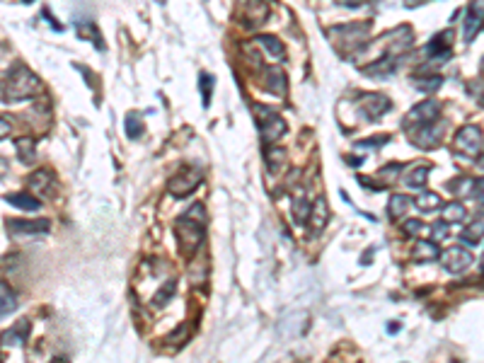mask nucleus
I'll return each instance as SVG.
<instances>
[{
	"instance_id": "obj_5",
	"label": "nucleus",
	"mask_w": 484,
	"mask_h": 363,
	"mask_svg": "<svg viewBox=\"0 0 484 363\" xmlns=\"http://www.w3.org/2000/svg\"><path fill=\"white\" fill-rule=\"evenodd\" d=\"M257 112H259V116H262V143L264 145L277 143V140L286 133L284 119H281V116L269 107H257Z\"/></svg>"
},
{
	"instance_id": "obj_44",
	"label": "nucleus",
	"mask_w": 484,
	"mask_h": 363,
	"mask_svg": "<svg viewBox=\"0 0 484 363\" xmlns=\"http://www.w3.org/2000/svg\"><path fill=\"white\" fill-rule=\"evenodd\" d=\"M480 66H482V71H484V58H482V63H480Z\"/></svg>"
},
{
	"instance_id": "obj_37",
	"label": "nucleus",
	"mask_w": 484,
	"mask_h": 363,
	"mask_svg": "<svg viewBox=\"0 0 484 363\" xmlns=\"http://www.w3.org/2000/svg\"><path fill=\"white\" fill-rule=\"evenodd\" d=\"M404 232H407V235H421V232L426 230H424V223H419V220H407V223H404Z\"/></svg>"
},
{
	"instance_id": "obj_27",
	"label": "nucleus",
	"mask_w": 484,
	"mask_h": 363,
	"mask_svg": "<svg viewBox=\"0 0 484 363\" xmlns=\"http://www.w3.org/2000/svg\"><path fill=\"white\" fill-rule=\"evenodd\" d=\"M416 206H419V211H433V208H438L441 206V196L438 194H431V192H424V194H419V199H416Z\"/></svg>"
},
{
	"instance_id": "obj_26",
	"label": "nucleus",
	"mask_w": 484,
	"mask_h": 363,
	"mask_svg": "<svg viewBox=\"0 0 484 363\" xmlns=\"http://www.w3.org/2000/svg\"><path fill=\"white\" fill-rule=\"evenodd\" d=\"M124 126H126V136L128 138H138L140 133H143V124H140V116L136 112H128L126 114Z\"/></svg>"
},
{
	"instance_id": "obj_31",
	"label": "nucleus",
	"mask_w": 484,
	"mask_h": 363,
	"mask_svg": "<svg viewBox=\"0 0 484 363\" xmlns=\"http://www.w3.org/2000/svg\"><path fill=\"white\" fill-rule=\"evenodd\" d=\"M441 83H443V80H441L438 76H431V78H414V85H416V88H419L421 92L436 90V88H441Z\"/></svg>"
},
{
	"instance_id": "obj_30",
	"label": "nucleus",
	"mask_w": 484,
	"mask_h": 363,
	"mask_svg": "<svg viewBox=\"0 0 484 363\" xmlns=\"http://www.w3.org/2000/svg\"><path fill=\"white\" fill-rule=\"evenodd\" d=\"M199 83H201V97H204V107L211 104V88H213V76L211 73H201L199 76Z\"/></svg>"
},
{
	"instance_id": "obj_34",
	"label": "nucleus",
	"mask_w": 484,
	"mask_h": 363,
	"mask_svg": "<svg viewBox=\"0 0 484 363\" xmlns=\"http://www.w3.org/2000/svg\"><path fill=\"white\" fill-rule=\"evenodd\" d=\"M468 187H473V180L463 177V180H458V182H453V184H450V192H455L458 196H465V194H470V189H468Z\"/></svg>"
},
{
	"instance_id": "obj_19",
	"label": "nucleus",
	"mask_w": 484,
	"mask_h": 363,
	"mask_svg": "<svg viewBox=\"0 0 484 363\" xmlns=\"http://www.w3.org/2000/svg\"><path fill=\"white\" fill-rule=\"evenodd\" d=\"M284 158H286V153H284V148H279V145H267V150H264V160H267V168L272 170V172H277L281 165H284Z\"/></svg>"
},
{
	"instance_id": "obj_32",
	"label": "nucleus",
	"mask_w": 484,
	"mask_h": 363,
	"mask_svg": "<svg viewBox=\"0 0 484 363\" xmlns=\"http://www.w3.org/2000/svg\"><path fill=\"white\" fill-rule=\"evenodd\" d=\"M78 32H81V36H85V39H93L95 41V46L97 48H102V36H100V32H97V29L93 27V24H88V27H85V24H78Z\"/></svg>"
},
{
	"instance_id": "obj_29",
	"label": "nucleus",
	"mask_w": 484,
	"mask_h": 363,
	"mask_svg": "<svg viewBox=\"0 0 484 363\" xmlns=\"http://www.w3.org/2000/svg\"><path fill=\"white\" fill-rule=\"evenodd\" d=\"M293 213H296V220H300V223H305V220L310 218V208L312 206H308V201L303 199V196H296V199H293Z\"/></svg>"
},
{
	"instance_id": "obj_42",
	"label": "nucleus",
	"mask_w": 484,
	"mask_h": 363,
	"mask_svg": "<svg viewBox=\"0 0 484 363\" xmlns=\"http://www.w3.org/2000/svg\"><path fill=\"white\" fill-rule=\"evenodd\" d=\"M10 172V163L5 158H0V177H5Z\"/></svg>"
},
{
	"instance_id": "obj_13",
	"label": "nucleus",
	"mask_w": 484,
	"mask_h": 363,
	"mask_svg": "<svg viewBox=\"0 0 484 363\" xmlns=\"http://www.w3.org/2000/svg\"><path fill=\"white\" fill-rule=\"evenodd\" d=\"M27 337H29V322H27V319H20V322L5 332L0 339H3L5 347H10V344H12V347H22V344L27 342Z\"/></svg>"
},
{
	"instance_id": "obj_2",
	"label": "nucleus",
	"mask_w": 484,
	"mask_h": 363,
	"mask_svg": "<svg viewBox=\"0 0 484 363\" xmlns=\"http://www.w3.org/2000/svg\"><path fill=\"white\" fill-rule=\"evenodd\" d=\"M204 220H206L204 206L194 204L185 213V218H180V223H177V237H180L182 255L185 257H192L199 250L201 240H204Z\"/></svg>"
},
{
	"instance_id": "obj_15",
	"label": "nucleus",
	"mask_w": 484,
	"mask_h": 363,
	"mask_svg": "<svg viewBox=\"0 0 484 363\" xmlns=\"http://www.w3.org/2000/svg\"><path fill=\"white\" fill-rule=\"evenodd\" d=\"M5 201L15 208H22V211H39L41 208L39 199H34V196H29V194H8Z\"/></svg>"
},
{
	"instance_id": "obj_28",
	"label": "nucleus",
	"mask_w": 484,
	"mask_h": 363,
	"mask_svg": "<svg viewBox=\"0 0 484 363\" xmlns=\"http://www.w3.org/2000/svg\"><path fill=\"white\" fill-rule=\"evenodd\" d=\"M465 218V208L460 204H446L443 206V220L446 223H458V220H463Z\"/></svg>"
},
{
	"instance_id": "obj_43",
	"label": "nucleus",
	"mask_w": 484,
	"mask_h": 363,
	"mask_svg": "<svg viewBox=\"0 0 484 363\" xmlns=\"http://www.w3.org/2000/svg\"><path fill=\"white\" fill-rule=\"evenodd\" d=\"M480 165H482V168H484V155L480 158Z\"/></svg>"
},
{
	"instance_id": "obj_39",
	"label": "nucleus",
	"mask_w": 484,
	"mask_h": 363,
	"mask_svg": "<svg viewBox=\"0 0 484 363\" xmlns=\"http://www.w3.org/2000/svg\"><path fill=\"white\" fill-rule=\"evenodd\" d=\"M388 136H373V138H369V140H361V143L356 145V148H371V145H378V148H381V145H385V143H388Z\"/></svg>"
},
{
	"instance_id": "obj_40",
	"label": "nucleus",
	"mask_w": 484,
	"mask_h": 363,
	"mask_svg": "<svg viewBox=\"0 0 484 363\" xmlns=\"http://www.w3.org/2000/svg\"><path fill=\"white\" fill-rule=\"evenodd\" d=\"M341 8H359V5H366L369 0H336Z\"/></svg>"
},
{
	"instance_id": "obj_38",
	"label": "nucleus",
	"mask_w": 484,
	"mask_h": 363,
	"mask_svg": "<svg viewBox=\"0 0 484 363\" xmlns=\"http://www.w3.org/2000/svg\"><path fill=\"white\" fill-rule=\"evenodd\" d=\"M446 225H448V223H446V220H441V223H436V225L431 227V237L436 240V242L448 235V227H446Z\"/></svg>"
},
{
	"instance_id": "obj_36",
	"label": "nucleus",
	"mask_w": 484,
	"mask_h": 363,
	"mask_svg": "<svg viewBox=\"0 0 484 363\" xmlns=\"http://www.w3.org/2000/svg\"><path fill=\"white\" fill-rule=\"evenodd\" d=\"M173 293H175V284H168V288H160L155 298H153V305H163V300H170Z\"/></svg>"
},
{
	"instance_id": "obj_1",
	"label": "nucleus",
	"mask_w": 484,
	"mask_h": 363,
	"mask_svg": "<svg viewBox=\"0 0 484 363\" xmlns=\"http://www.w3.org/2000/svg\"><path fill=\"white\" fill-rule=\"evenodd\" d=\"M41 92V80L29 68H15L8 73V78L0 83V97L5 102H22L29 97H36Z\"/></svg>"
},
{
	"instance_id": "obj_10",
	"label": "nucleus",
	"mask_w": 484,
	"mask_h": 363,
	"mask_svg": "<svg viewBox=\"0 0 484 363\" xmlns=\"http://www.w3.org/2000/svg\"><path fill=\"white\" fill-rule=\"evenodd\" d=\"M482 24H484V0H470V10H468V17H465V29H463L465 41H473Z\"/></svg>"
},
{
	"instance_id": "obj_33",
	"label": "nucleus",
	"mask_w": 484,
	"mask_h": 363,
	"mask_svg": "<svg viewBox=\"0 0 484 363\" xmlns=\"http://www.w3.org/2000/svg\"><path fill=\"white\" fill-rule=\"evenodd\" d=\"M400 168H402V165H388V168H383L381 170V180L385 184H392L397 180V175H400Z\"/></svg>"
},
{
	"instance_id": "obj_18",
	"label": "nucleus",
	"mask_w": 484,
	"mask_h": 363,
	"mask_svg": "<svg viewBox=\"0 0 484 363\" xmlns=\"http://www.w3.org/2000/svg\"><path fill=\"white\" fill-rule=\"evenodd\" d=\"M17 307V298H15V293L10 291V286L8 284H3L0 281V317L3 315H10L12 310Z\"/></svg>"
},
{
	"instance_id": "obj_25",
	"label": "nucleus",
	"mask_w": 484,
	"mask_h": 363,
	"mask_svg": "<svg viewBox=\"0 0 484 363\" xmlns=\"http://www.w3.org/2000/svg\"><path fill=\"white\" fill-rule=\"evenodd\" d=\"M29 187H32V192H36V194L48 192V172L36 170L34 175H29Z\"/></svg>"
},
{
	"instance_id": "obj_24",
	"label": "nucleus",
	"mask_w": 484,
	"mask_h": 363,
	"mask_svg": "<svg viewBox=\"0 0 484 363\" xmlns=\"http://www.w3.org/2000/svg\"><path fill=\"white\" fill-rule=\"evenodd\" d=\"M482 235H484V216L480 220H475V223L460 235V240H463V242H468V245H475V242H480Z\"/></svg>"
},
{
	"instance_id": "obj_41",
	"label": "nucleus",
	"mask_w": 484,
	"mask_h": 363,
	"mask_svg": "<svg viewBox=\"0 0 484 363\" xmlns=\"http://www.w3.org/2000/svg\"><path fill=\"white\" fill-rule=\"evenodd\" d=\"M10 136V124L5 119H0V140L8 138Z\"/></svg>"
},
{
	"instance_id": "obj_45",
	"label": "nucleus",
	"mask_w": 484,
	"mask_h": 363,
	"mask_svg": "<svg viewBox=\"0 0 484 363\" xmlns=\"http://www.w3.org/2000/svg\"><path fill=\"white\" fill-rule=\"evenodd\" d=\"M24 3H34V0H24Z\"/></svg>"
},
{
	"instance_id": "obj_6",
	"label": "nucleus",
	"mask_w": 484,
	"mask_h": 363,
	"mask_svg": "<svg viewBox=\"0 0 484 363\" xmlns=\"http://www.w3.org/2000/svg\"><path fill=\"white\" fill-rule=\"evenodd\" d=\"M359 107L364 116L369 121H376L390 109V100L385 95H378V92H366V95H359Z\"/></svg>"
},
{
	"instance_id": "obj_8",
	"label": "nucleus",
	"mask_w": 484,
	"mask_h": 363,
	"mask_svg": "<svg viewBox=\"0 0 484 363\" xmlns=\"http://www.w3.org/2000/svg\"><path fill=\"white\" fill-rule=\"evenodd\" d=\"M436 119H438V102L426 100V102L416 104L412 112L407 114V119H404V126H407V128L424 126V124H433Z\"/></svg>"
},
{
	"instance_id": "obj_21",
	"label": "nucleus",
	"mask_w": 484,
	"mask_h": 363,
	"mask_svg": "<svg viewBox=\"0 0 484 363\" xmlns=\"http://www.w3.org/2000/svg\"><path fill=\"white\" fill-rule=\"evenodd\" d=\"M15 148H17V158H20L24 165L32 163L34 155H36L34 140H32V138H17V140H15Z\"/></svg>"
},
{
	"instance_id": "obj_22",
	"label": "nucleus",
	"mask_w": 484,
	"mask_h": 363,
	"mask_svg": "<svg viewBox=\"0 0 484 363\" xmlns=\"http://www.w3.org/2000/svg\"><path fill=\"white\" fill-rule=\"evenodd\" d=\"M267 88L274 92V95H284L286 92V76L279 68H272L267 76Z\"/></svg>"
},
{
	"instance_id": "obj_9",
	"label": "nucleus",
	"mask_w": 484,
	"mask_h": 363,
	"mask_svg": "<svg viewBox=\"0 0 484 363\" xmlns=\"http://www.w3.org/2000/svg\"><path fill=\"white\" fill-rule=\"evenodd\" d=\"M441 262H443L446 272L450 274H463L465 269L473 264V255H470L465 247H450L443 252V257H441Z\"/></svg>"
},
{
	"instance_id": "obj_4",
	"label": "nucleus",
	"mask_w": 484,
	"mask_h": 363,
	"mask_svg": "<svg viewBox=\"0 0 484 363\" xmlns=\"http://www.w3.org/2000/svg\"><path fill=\"white\" fill-rule=\"evenodd\" d=\"M453 145H455V150L463 153L465 158H480L482 148H484L482 131L477 126H465V128H460V131L455 133Z\"/></svg>"
},
{
	"instance_id": "obj_7",
	"label": "nucleus",
	"mask_w": 484,
	"mask_h": 363,
	"mask_svg": "<svg viewBox=\"0 0 484 363\" xmlns=\"http://www.w3.org/2000/svg\"><path fill=\"white\" fill-rule=\"evenodd\" d=\"M201 180H204V175H201L199 170H182L180 175H175L173 180H170L168 184V189H170V194L173 196H187V194H192L196 187L201 184Z\"/></svg>"
},
{
	"instance_id": "obj_23",
	"label": "nucleus",
	"mask_w": 484,
	"mask_h": 363,
	"mask_svg": "<svg viewBox=\"0 0 484 363\" xmlns=\"http://www.w3.org/2000/svg\"><path fill=\"white\" fill-rule=\"evenodd\" d=\"M259 41L262 46L267 48L269 51V56H274V58H281L284 56V44H281V41L277 39V36H272V34H264V36H259Z\"/></svg>"
},
{
	"instance_id": "obj_16",
	"label": "nucleus",
	"mask_w": 484,
	"mask_h": 363,
	"mask_svg": "<svg viewBox=\"0 0 484 363\" xmlns=\"http://www.w3.org/2000/svg\"><path fill=\"white\" fill-rule=\"evenodd\" d=\"M428 165H416V168H412V172L409 175H404V184H407L409 189H421L428 180Z\"/></svg>"
},
{
	"instance_id": "obj_3",
	"label": "nucleus",
	"mask_w": 484,
	"mask_h": 363,
	"mask_svg": "<svg viewBox=\"0 0 484 363\" xmlns=\"http://www.w3.org/2000/svg\"><path fill=\"white\" fill-rule=\"evenodd\" d=\"M366 36H369V24H344V27H336L329 32V39L341 51H359Z\"/></svg>"
},
{
	"instance_id": "obj_12",
	"label": "nucleus",
	"mask_w": 484,
	"mask_h": 363,
	"mask_svg": "<svg viewBox=\"0 0 484 363\" xmlns=\"http://www.w3.org/2000/svg\"><path fill=\"white\" fill-rule=\"evenodd\" d=\"M8 232L20 235V232H29V235H39V232H48V220H20V218H8Z\"/></svg>"
},
{
	"instance_id": "obj_20",
	"label": "nucleus",
	"mask_w": 484,
	"mask_h": 363,
	"mask_svg": "<svg viewBox=\"0 0 484 363\" xmlns=\"http://www.w3.org/2000/svg\"><path fill=\"white\" fill-rule=\"evenodd\" d=\"M436 257H438L436 245L424 242V240H419V242H416V247H414V260L416 262H431V260H436Z\"/></svg>"
},
{
	"instance_id": "obj_11",
	"label": "nucleus",
	"mask_w": 484,
	"mask_h": 363,
	"mask_svg": "<svg viewBox=\"0 0 484 363\" xmlns=\"http://www.w3.org/2000/svg\"><path fill=\"white\" fill-rule=\"evenodd\" d=\"M450 39H453V34L450 32H441L438 36H433L431 41H428V46L424 48L426 51V56L431 58V61H446L450 56Z\"/></svg>"
},
{
	"instance_id": "obj_14",
	"label": "nucleus",
	"mask_w": 484,
	"mask_h": 363,
	"mask_svg": "<svg viewBox=\"0 0 484 363\" xmlns=\"http://www.w3.org/2000/svg\"><path fill=\"white\" fill-rule=\"evenodd\" d=\"M329 218V208H327V201L324 199H317L315 204L310 208V223H312V230H322L324 223H327Z\"/></svg>"
},
{
	"instance_id": "obj_17",
	"label": "nucleus",
	"mask_w": 484,
	"mask_h": 363,
	"mask_svg": "<svg viewBox=\"0 0 484 363\" xmlns=\"http://www.w3.org/2000/svg\"><path fill=\"white\" fill-rule=\"evenodd\" d=\"M412 204H414V201L409 199V196L395 194V196L390 199V208H388V211H390V218H402L404 213H407L409 208H412Z\"/></svg>"
},
{
	"instance_id": "obj_35",
	"label": "nucleus",
	"mask_w": 484,
	"mask_h": 363,
	"mask_svg": "<svg viewBox=\"0 0 484 363\" xmlns=\"http://www.w3.org/2000/svg\"><path fill=\"white\" fill-rule=\"evenodd\" d=\"M470 196H473L475 201H480V204H484V177L473 180V192H470Z\"/></svg>"
}]
</instances>
